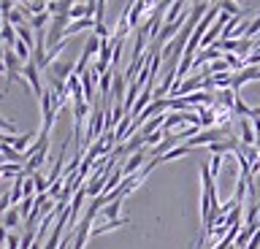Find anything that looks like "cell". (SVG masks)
Wrapping results in <instances>:
<instances>
[{
	"instance_id": "1",
	"label": "cell",
	"mask_w": 260,
	"mask_h": 249,
	"mask_svg": "<svg viewBox=\"0 0 260 249\" xmlns=\"http://www.w3.org/2000/svg\"><path fill=\"white\" fill-rule=\"evenodd\" d=\"M22 68L24 62L16 57L14 49H3V74H6V82H3V92H8V87H11L14 79L22 76Z\"/></svg>"
},
{
	"instance_id": "2",
	"label": "cell",
	"mask_w": 260,
	"mask_h": 249,
	"mask_svg": "<svg viewBox=\"0 0 260 249\" xmlns=\"http://www.w3.org/2000/svg\"><path fill=\"white\" fill-rule=\"evenodd\" d=\"M41 111H44V130H41V135H49L54 127V117H57V95L52 90H46L44 98H41Z\"/></svg>"
},
{
	"instance_id": "3",
	"label": "cell",
	"mask_w": 260,
	"mask_h": 249,
	"mask_svg": "<svg viewBox=\"0 0 260 249\" xmlns=\"http://www.w3.org/2000/svg\"><path fill=\"white\" fill-rule=\"evenodd\" d=\"M125 200H111L109 206H103L101 208V214L95 217V222H111V220H119V208Z\"/></svg>"
},
{
	"instance_id": "4",
	"label": "cell",
	"mask_w": 260,
	"mask_h": 249,
	"mask_svg": "<svg viewBox=\"0 0 260 249\" xmlns=\"http://www.w3.org/2000/svg\"><path fill=\"white\" fill-rule=\"evenodd\" d=\"M22 220V214H19V206H14V208H8V211H3V230L6 233H11V228H16Z\"/></svg>"
},
{
	"instance_id": "5",
	"label": "cell",
	"mask_w": 260,
	"mask_h": 249,
	"mask_svg": "<svg viewBox=\"0 0 260 249\" xmlns=\"http://www.w3.org/2000/svg\"><path fill=\"white\" fill-rule=\"evenodd\" d=\"M0 149H3V163H16V165H24V163H27V157L19 155V152H16L11 144H3Z\"/></svg>"
},
{
	"instance_id": "6",
	"label": "cell",
	"mask_w": 260,
	"mask_h": 249,
	"mask_svg": "<svg viewBox=\"0 0 260 249\" xmlns=\"http://www.w3.org/2000/svg\"><path fill=\"white\" fill-rule=\"evenodd\" d=\"M36 138V130H30V133H22V135H16V138H11V147L19 152V155H24L27 152V144Z\"/></svg>"
},
{
	"instance_id": "7",
	"label": "cell",
	"mask_w": 260,
	"mask_h": 249,
	"mask_svg": "<svg viewBox=\"0 0 260 249\" xmlns=\"http://www.w3.org/2000/svg\"><path fill=\"white\" fill-rule=\"evenodd\" d=\"M22 246V233H6V246L3 249H19Z\"/></svg>"
},
{
	"instance_id": "8",
	"label": "cell",
	"mask_w": 260,
	"mask_h": 249,
	"mask_svg": "<svg viewBox=\"0 0 260 249\" xmlns=\"http://www.w3.org/2000/svg\"><path fill=\"white\" fill-rule=\"evenodd\" d=\"M46 19H52V14H49V11H46V14H41V17H32V19H30V27H32V30H36V33H38V30H44Z\"/></svg>"
},
{
	"instance_id": "9",
	"label": "cell",
	"mask_w": 260,
	"mask_h": 249,
	"mask_svg": "<svg viewBox=\"0 0 260 249\" xmlns=\"http://www.w3.org/2000/svg\"><path fill=\"white\" fill-rule=\"evenodd\" d=\"M219 9H222L225 14H236V17H241V6H239V3H231V0L219 3Z\"/></svg>"
},
{
	"instance_id": "10",
	"label": "cell",
	"mask_w": 260,
	"mask_h": 249,
	"mask_svg": "<svg viewBox=\"0 0 260 249\" xmlns=\"http://www.w3.org/2000/svg\"><path fill=\"white\" fill-rule=\"evenodd\" d=\"M222 160H225V157H219V155H211V165H209L211 176H217V173H219V168H222Z\"/></svg>"
}]
</instances>
